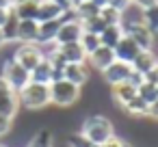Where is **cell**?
<instances>
[{"mask_svg":"<svg viewBox=\"0 0 158 147\" xmlns=\"http://www.w3.org/2000/svg\"><path fill=\"white\" fill-rule=\"evenodd\" d=\"M80 134H82L91 145L100 147V145H104L108 138L115 136V125H113V121H110L108 117H104V115H89V117L82 121V125H80Z\"/></svg>","mask_w":158,"mask_h":147,"instance_id":"obj_1","label":"cell"},{"mask_svg":"<svg viewBox=\"0 0 158 147\" xmlns=\"http://www.w3.org/2000/svg\"><path fill=\"white\" fill-rule=\"evenodd\" d=\"M18 102L26 110H44L46 106H50V87L39 82H28L18 93Z\"/></svg>","mask_w":158,"mask_h":147,"instance_id":"obj_2","label":"cell"},{"mask_svg":"<svg viewBox=\"0 0 158 147\" xmlns=\"http://www.w3.org/2000/svg\"><path fill=\"white\" fill-rule=\"evenodd\" d=\"M80 93H82V89L72 84L69 80H63V78L54 80L50 84V104H54L59 108H69L80 100Z\"/></svg>","mask_w":158,"mask_h":147,"instance_id":"obj_3","label":"cell"},{"mask_svg":"<svg viewBox=\"0 0 158 147\" xmlns=\"http://www.w3.org/2000/svg\"><path fill=\"white\" fill-rule=\"evenodd\" d=\"M0 76L7 80V84L11 87L13 93H20L28 82H31V71H26L20 63H15L13 59L2 63V69H0Z\"/></svg>","mask_w":158,"mask_h":147,"instance_id":"obj_4","label":"cell"},{"mask_svg":"<svg viewBox=\"0 0 158 147\" xmlns=\"http://www.w3.org/2000/svg\"><path fill=\"white\" fill-rule=\"evenodd\" d=\"M15 63H20L26 71H33L46 56H44V48L37 46V43H20L11 56Z\"/></svg>","mask_w":158,"mask_h":147,"instance_id":"obj_5","label":"cell"},{"mask_svg":"<svg viewBox=\"0 0 158 147\" xmlns=\"http://www.w3.org/2000/svg\"><path fill=\"white\" fill-rule=\"evenodd\" d=\"M80 37H82V24L72 15V11H67L65 18L61 20V26H59V33H56L54 43H56V46H63V43H78Z\"/></svg>","mask_w":158,"mask_h":147,"instance_id":"obj_6","label":"cell"},{"mask_svg":"<svg viewBox=\"0 0 158 147\" xmlns=\"http://www.w3.org/2000/svg\"><path fill=\"white\" fill-rule=\"evenodd\" d=\"M123 35H128L141 50H152L154 48V33L143 24V22H136V24H123Z\"/></svg>","mask_w":158,"mask_h":147,"instance_id":"obj_7","label":"cell"},{"mask_svg":"<svg viewBox=\"0 0 158 147\" xmlns=\"http://www.w3.org/2000/svg\"><path fill=\"white\" fill-rule=\"evenodd\" d=\"M132 74V65L128 63H121V61H113L104 71H102V80L108 84V87H115V84H121L130 78Z\"/></svg>","mask_w":158,"mask_h":147,"instance_id":"obj_8","label":"cell"},{"mask_svg":"<svg viewBox=\"0 0 158 147\" xmlns=\"http://www.w3.org/2000/svg\"><path fill=\"white\" fill-rule=\"evenodd\" d=\"M63 80H69L76 87H85L91 80V69L87 63H67L63 69Z\"/></svg>","mask_w":158,"mask_h":147,"instance_id":"obj_9","label":"cell"},{"mask_svg":"<svg viewBox=\"0 0 158 147\" xmlns=\"http://www.w3.org/2000/svg\"><path fill=\"white\" fill-rule=\"evenodd\" d=\"M113 52H115V59L117 61H121V63H128V65H132V61L139 56V52H141V48L128 37V35H123L121 37V41L113 48Z\"/></svg>","mask_w":158,"mask_h":147,"instance_id":"obj_10","label":"cell"},{"mask_svg":"<svg viewBox=\"0 0 158 147\" xmlns=\"http://www.w3.org/2000/svg\"><path fill=\"white\" fill-rule=\"evenodd\" d=\"M65 9L52 0H41L37 9V22H61L65 18Z\"/></svg>","mask_w":158,"mask_h":147,"instance_id":"obj_11","label":"cell"},{"mask_svg":"<svg viewBox=\"0 0 158 147\" xmlns=\"http://www.w3.org/2000/svg\"><path fill=\"white\" fill-rule=\"evenodd\" d=\"M113 61H117V59H115V52H113L110 48H106V46H100L95 52H91V54L87 56L89 67H91V69H98L100 74H102Z\"/></svg>","mask_w":158,"mask_h":147,"instance_id":"obj_12","label":"cell"},{"mask_svg":"<svg viewBox=\"0 0 158 147\" xmlns=\"http://www.w3.org/2000/svg\"><path fill=\"white\" fill-rule=\"evenodd\" d=\"M41 0H13L11 13L18 20H37V9Z\"/></svg>","mask_w":158,"mask_h":147,"instance_id":"obj_13","label":"cell"},{"mask_svg":"<svg viewBox=\"0 0 158 147\" xmlns=\"http://www.w3.org/2000/svg\"><path fill=\"white\" fill-rule=\"evenodd\" d=\"M37 39H39V22L37 20H20L18 43H37Z\"/></svg>","mask_w":158,"mask_h":147,"instance_id":"obj_14","label":"cell"},{"mask_svg":"<svg viewBox=\"0 0 158 147\" xmlns=\"http://www.w3.org/2000/svg\"><path fill=\"white\" fill-rule=\"evenodd\" d=\"M110 97H113V102H115L119 108H123L130 100L136 97V87L130 84L128 80L121 82V84H115V87H110Z\"/></svg>","mask_w":158,"mask_h":147,"instance_id":"obj_15","label":"cell"},{"mask_svg":"<svg viewBox=\"0 0 158 147\" xmlns=\"http://www.w3.org/2000/svg\"><path fill=\"white\" fill-rule=\"evenodd\" d=\"M158 65V56L154 54V50H141L139 56L132 61V69L141 76H145L149 69H154Z\"/></svg>","mask_w":158,"mask_h":147,"instance_id":"obj_16","label":"cell"},{"mask_svg":"<svg viewBox=\"0 0 158 147\" xmlns=\"http://www.w3.org/2000/svg\"><path fill=\"white\" fill-rule=\"evenodd\" d=\"M72 15L78 20V22H87L91 18H98L100 15V7H95L91 0H80V2H74L72 5Z\"/></svg>","mask_w":158,"mask_h":147,"instance_id":"obj_17","label":"cell"},{"mask_svg":"<svg viewBox=\"0 0 158 147\" xmlns=\"http://www.w3.org/2000/svg\"><path fill=\"white\" fill-rule=\"evenodd\" d=\"M56 80V76H54V69H52V65H50V61L48 59H44L33 71H31V82H39V84H52Z\"/></svg>","mask_w":158,"mask_h":147,"instance_id":"obj_18","label":"cell"},{"mask_svg":"<svg viewBox=\"0 0 158 147\" xmlns=\"http://www.w3.org/2000/svg\"><path fill=\"white\" fill-rule=\"evenodd\" d=\"M56 50L61 52L65 63H87V52L82 50L80 43H63L56 46Z\"/></svg>","mask_w":158,"mask_h":147,"instance_id":"obj_19","label":"cell"},{"mask_svg":"<svg viewBox=\"0 0 158 147\" xmlns=\"http://www.w3.org/2000/svg\"><path fill=\"white\" fill-rule=\"evenodd\" d=\"M59 26H61V22H39V39H37V46L46 48V46L54 43L56 33H59Z\"/></svg>","mask_w":158,"mask_h":147,"instance_id":"obj_20","label":"cell"},{"mask_svg":"<svg viewBox=\"0 0 158 147\" xmlns=\"http://www.w3.org/2000/svg\"><path fill=\"white\" fill-rule=\"evenodd\" d=\"M121 37H123V28H121V26H106V28L100 33V43L113 50V48L121 41Z\"/></svg>","mask_w":158,"mask_h":147,"instance_id":"obj_21","label":"cell"},{"mask_svg":"<svg viewBox=\"0 0 158 147\" xmlns=\"http://www.w3.org/2000/svg\"><path fill=\"white\" fill-rule=\"evenodd\" d=\"M26 147H54V132L48 130V128L37 130V132L31 136V141H28Z\"/></svg>","mask_w":158,"mask_h":147,"instance_id":"obj_22","label":"cell"},{"mask_svg":"<svg viewBox=\"0 0 158 147\" xmlns=\"http://www.w3.org/2000/svg\"><path fill=\"white\" fill-rule=\"evenodd\" d=\"M18 110H20L18 93H11V95L0 97V115H5V117H9V119H15Z\"/></svg>","mask_w":158,"mask_h":147,"instance_id":"obj_23","label":"cell"},{"mask_svg":"<svg viewBox=\"0 0 158 147\" xmlns=\"http://www.w3.org/2000/svg\"><path fill=\"white\" fill-rule=\"evenodd\" d=\"M147 108H149V106H147V104H145V102H143V100L136 95V97H134V100H130V102H128V104H126L121 110H123L128 117L141 119V117H147Z\"/></svg>","mask_w":158,"mask_h":147,"instance_id":"obj_24","label":"cell"},{"mask_svg":"<svg viewBox=\"0 0 158 147\" xmlns=\"http://www.w3.org/2000/svg\"><path fill=\"white\" fill-rule=\"evenodd\" d=\"M18 24H20V20L11 13V15H9V20H7V22H5V26H2L5 43H18Z\"/></svg>","mask_w":158,"mask_h":147,"instance_id":"obj_25","label":"cell"},{"mask_svg":"<svg viewBox=\"0 0 158 147\" xmlns=\"http://www.w3.org/2000/svg\"><path fill=\"white\" fill-rule=\"evenodd\" d=\"M80 46H82V50L87 52V56L91 54V52H95L102 43H100V35H93V33H85L82 31V37H80V41H78Z\"/></svg>","mask_w":158,"mask_h":147,"instance_id":"obj_26","label":"cell"},{"mask_svg":"<svg viewBox=\"0 0 158 147\" xmlns=\"http://www.w3.org/2000/svg\"><path fill=\"white\" fill-rule=\"evenodd\" d=\"M136 95H139V97L149 106L152 102H156V100H158V89H156L154 84H149V82H143V84H139Z\"/></svg>","mask_w":158,"mask_h":147,"instance_id":"obj_27","label":"cell"},{"mask_svg":"<svg viewBox=\"0 0 158 147\" xmlns=\"http://www.w3.org/2000/svg\"><path fill=\"white\" fill-rule=\"evenodd\" d=\"M100 18L104 20L106 26H121V13L115 11L113 7H102L100 9Z\"/></svg>","mask_w":158,"mask_h":147,"instance_id":"obj_28","label":"cell"},{"mask_svg":"<svg viewBox=\"0 0 158 147\" xmlns=\"http://www.w3.org/2000/svg\"><path fill=\"white\" fill-rule=\"evenodd\" d=\"M143 24H145L154 35L158 33V5H154V7H149V9L143 11Z\"/></svg>","mask_w":158,"mask_h":147,"instance_id":"obj_29","label":"cell"},{"mask_svg":"<svg viewBox=\"0 0 158 147\" xmlns=\"http://www.w3.org/2000/svg\"><path fill=\"white\" fill-rule=\"evenodd\" d=\"M82 24V31L85 33H93V35H100L104 28H106V24H104V20L98 15V18H91V20H87V22H80Z\"/></svg>","mask_w":158,"mask_h":147,"instance_id":"obj_30","label":"cell"},{"mask_svg":"<svg viewBox=\"0 0 158 147\" xmlns=\"http://www.w3.org/2000/svg\"><path fill=\"white\" fill-rule=\"evenodd\" d=\"M67 147H95V145H91V143L78 132V134H72V136L67 138Z\"/></svg>","mask_w":158,"mask_h":147,"instance_id":"obj_31","label":"cell"},{"mask_svg":"<svg viewBox=\"0 0 158 147\" xmlns=\"http://www.w3.org/2000/svg\"><path fill=\"white\" fill-rule=\"evenodd\" d=\"M11 128H13V119L5 117V115H0V138L7 136V134L11 132Z\"/></svg>","mask_w":158,"mask_h":147,"instance_id":"obj_32","label":"cell"},{"mask_svg":"<svg viewBox=\"0 0 158 147\" xmlns=\"http://www.w3.org/2000/svg\"><path fill=\"white\" fill-rule=\"evenodd\" d=\"M106 7H113L115 11L123 13V11L130 7V0H108V2H106Z\"/></svg>","mask_w":158,"mask_h":147,"instance_id":"obj_33","label":"cell"},{"mask_svg":"<svg viewBox=\"0 0 158 147\" xmlns=\"http://www.w3.org/2000/svg\"><path fill=\"white\" fill-rule=\"evenodd\" d=\"M143 82H149V84L158 87V65H156L154 69H149V71L143 76Z\"/></svg>","mask_w":158,"mask_h":147,"instance_id":"obj_34","label":"cell"},{"mask_svg":"<svg viewBox=\"0 0 158 147\" xmlns=\"http://www.w3.org/2000/svg\"><path fill=\"white\" fill-rule=\"evenodd\" d=\"M130 2L134 5V7H139V9H149V7H154V5H158V0H130Z\"/></svg>","mask_w":158,"mask_h":147,"instance_id":"obj_35","label":"cell"},{"mask_svg":"<svg viewBox=\"0 0 158 147\" xmlns=\"http://www.w3.org/2000/svg\"><path fill=\"white\" fill-rule=\"evenodd\" d=\"M147 117L154 119V121H158V100L149 104V108H147Z\"/></svg>","mask_w":158,"mask_h":147,"instance_id":"obj_36","label":"cell"},{"mask_svg":"<svg viewBox=\"0 0 158 147\" xmlns=\"http://www.w3.org/2000/svg\"><path fill=\"white\" fill-rule=\"evenodd\" d=\"M13 91H11V87L7 84V80L0 76V97H5V95H11Z\"/></svg>","mask_w":158,"mask_h":147,"instance_id":"obj_37","label":"cell"},{"mask_svg":"<svg viewBox=\"0 0 158 147\" xmlns=\"http://www.w3.org/2000/svg\"><path fill=\"white\" fill-rule=\"evenodd\" d=\"M100 147H123V141L119 138V136H113V138H108L104 145H100Z\"/></svg>","mask_w":158,"mask_h":147,"instance_id":"obj_38","label":"cell"},{"mask_svg":"<svg viewBox=\"0 0 158 147\" xmlns=\"http://www.w3.org/2000/svg\"><path fill=\"white\" fill-rule=\"evenodd\" d=\"M9 15H11V11H9V9H0V28L5 26V22L9 20Z\"/></svg>","mask_w":158,"mask_h":147,"instance_id":"obj_39","label":"cell"},{"mask_svg":"<svg viewBox=\"0 0 158 147\" xmlns=\"http://www.w3.org/2000/svg\"><path fill=\"white\" fill-rule=\"evenodd\" d=\"M52 2H56V5H61L65 11H69L72 9V0H52Z\"/></svg>","mask_w":158,"mask_h":147,"instance_id":"obj_40","label":"cell"},{"mask_svg":"<svg viewBox=\"0 0 158 147\" xmlns=\"http://www.w3.org/2000/svg\"><path fill=\"white\" fill-rule=\"evenodd\" d=\"M11 7H13V0H0V9H9L11 11Z\"/></svg>","mask_w":158,"mask_h":147,"instance_id":"obj_41","label":"cell"},{"mask_svg":"<svg viewBox=\"0 0 158 147\" xmlns=\"http://www.w3.org/2000/svg\"><path fill=\"white\" fill-rule=\"evenodd\" d=\"M91 2H93L95 7H100V9H102V7H106V2H108V0H91Z\"/></svg>","mask_w":158,"mask_h":147,"instance_id":"obj_42","label":"cell"},{"mask_svg":"<svg viewBox=\"0 0 158 147\" xmlns=\"http://www.w3.org/2000/svg\"><path fill=\"white\" fill-rule=\"evenodd\" d=\"M7 43H5V35H2V28H0V48H5Z\"/></svg>","mask_w":158,"mask_h":147,"instance_id":"obj_43","label":"cell"},{"mask_svg":"<svg viewBox=\"0 0 158 147\" xmlns=\"http://www.w3.org/2000/svg\"><path fill=\"white\" fill-rule=\"evenodd\" d=\"M0 147H9V145H7V143H0Z\"/></svg>","mask_w":158,"mask_h":147,"instance_id":"obj_44","label":"cell"},{"mask_svg":"<svg viewBox=\"0 0 158 147\" xmlns=\"http://www.w3.org/2000/svg\"><path fill=\"white\" fill-rule=\"evenodd\" d=\"M74 2H80V0H72V5H74Z\"/></svg>","mask_w":158,"mask_h":147,"instance_id":"obj_45","label":"cell"},{"mask_svg":"<svg viewBox=\"0 0 158 147\" xmlns=\"http://www.w3.org/2000/svg\"><path fill=\"white\" fill-rule=\"evenodd\" d=\"M156 89H158V87H156Z\"/></svg>","mask_w":158,"mask_h":147,"instance_id":"obj_46","label":"cell"}]
</instances>
